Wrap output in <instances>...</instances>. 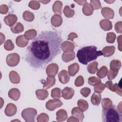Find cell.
Segmentation results:
<instances>
[{
    "mask_svg": "<svg viewBox=\"0 0 122 122\" xmlns=\"http://www.w3.org/2000/svg\"><path fill=\"white\" fill-rule=\"evenodd\" d=\"M37 115V111L33 108L24 109L21 112V116L26 122H34V118Z\"/></svg>",
    "mask_w": 122,
    "mask_h": 122,
    "instance_id": "4",
    "label": "cell"
},
{
    "mask_svg": "<svg viewBox=\"0 0 122 122\" xmlns=\"http://www.w3.org/2000/svg\"><path fill=\"white\" fill-rule=\"evenodd\" d=\"M101 55H102V52L97 51V47L94 46L82 47L78 51L76 55L79 61L83 65H87L88 62L95 60Z\"/></svg>",
    "mask_w": 122,
    "mask_h": 122,
    "instance_id": "2",
    "label": "cell"
},
{
    "mask_svg": "<svg viewBox=\"0 0 122 122\" xmlns=\"http://www.w3.org/2000/svg\"><path fill=\"white\" fill-rule=\"evenodd\" d=\"M51 22L52 25L55 27L60 26L62 22V20L60 15L56 14L53 15L51 19Z\"/></svg>",
    "mask_w": 122,
    "mask_h": 122,
    "instance_id": "18",
    "label": "cell"
},
{
    "mask_svg": "<svg viewBox=\"0 0 122 122\" xmlns=\"http://www.w3.org/2000/svg\"><path fill=\"white\" fill-rule=\"evenodd\" d=\"M10 30L13 33H19L23 31L24 27L20 22H17L14 26L10 27Z\"/></svg>",
    "mask_w": 122,
    "mask_h": 122,
    "instance_id": "28",
    "label": "cell"
},
{
    "mask_svg": "<svg viewBox=\"0 0 122 122\" xmlns=\"http://www.w3.org/2000/svg\"><path fill=\"white\" fill-rule=\"evenodd\" d=\"M17 17L14 14H9L5 17L4 21L6 25L12 27L17 20Z\"/></svg>",
    "mask_w": 122,
    "mask_h": 122,
    "instance_id": "10",
    "label": "cell"
},
{
    "mask_svg": "<svg viewBox=\"0 0 122 122\" xmlns=\"http://www.w3.org/2000/svg\"><path fill=\"white\" fill-rule=\"evenodd\" d=\"M115 48L113 46H107L102 49V55L104 57H109L113 55L114 52Z\"/></svg>",
    "mask_w": 122,
    "mask_h": 122,
    "instance_id": "16",
    "label": "cell"
},
{
    "mask_svg": "<svg viewBox=\"0 0 122 122\" xmlns=\"http://www.w3.org/2000/svg\"><path fill=\"white\" fill-rule=\"evenodd\" d=\"M79 66L77 63H74L68 67L69 73L71 76H74L79 71Z\"/></svg>",
    "mask_w": 122,
    "mask_h": 122,
    "instance_id": "17",
    "label": "cell"
},
{
    "mask_svg": "<svg viewBox=\"0 0 122 122\" xmlns=\"http://www.w3.org/2000/svg\"><path fill=\"white\" fill-rule=\"evenodd\" d=\"M9 77L10 81L13 83H18L20 82V76L15 71H12L10 72Z\"/></svg>",
    "mask_w": 122,
    "mask_h": 122,
    "instance_id": "26",
    "label": "cell"
},
{
    "mask_svg": "<svg viewBox=\"0 0 122 122\" xmlns=\"http://www.w3.org/2000/svg\"><path fill=\"white\" fill-rule=\"evenodd\" d=\"M8 11V7L6 5H1L0 6V12L1 14H6Z\"/></svg>",
    "mask_w": 122,
    "mask_h": 122,
    "instance_id": "48",
    "label": "cell"
},
{
    "mask_svg": "<svg viewBox=\"0 0 122 122\" xmlns=\"http://www.w3.org/2000/svg\"><path fill=\"white\" fill-rule=\"evenodd\" d=\"M55 83V79L54 76L48 75L47 78L46 82L43 85V88L46 89H48L54 85Z\"/></svg>",
    "mask_w": 122,
    "mask_h": 122,
    "instance_id": "20",
    "label": "cell"
},
{
    "mask_svg": "<svg viewBox=\"0 0 122 122\" xmlns=\"http://www.w3.org/2000/svg\"><path fill=\"white\" fill-rule=\"evenodd\" d=\"M20 61V56L16 53L9 54L6 57V62L10 66L13 67L16 66Z\"/></svg>",
    "mask_w": 122,
    "mask_h": 122,
    "instance_id": "5",
    "label": "cell"
},
{
    "mask_svg": "<svg viewBox=\"0 0 122 122\" xmlns=\"http://www.w3.org/2000/svg\"><path fill=\"white\" fill-rule=\"evenodd\" d=\"M58 66L55 63L49 65L46 68V73L48 75L55 76L58 71Z\"/></svg>",
    "mask_w": 122,
    "mask_h": 122,
    "instance_id": "9",
    "label": "cell"
},
{
    "mask_svg": "<svg viewBox=\"0 0 122 122\" xmlns=\"http://www.w3.org/2000/svg\"><path fill=\"white\" fill-rule=\"evenodd\" d=\"M37 97L41 100H43L48 96V92L45 90H37L36 91Z\"/></svg>",
    "mask_w": 122,
    "mask_h": 122,
    "instance_id": "30",
    "label": "cell"
},
{
    "mask_svg": "<svg viewBox=\"0 0 122 122\" xmlns=\"http://www.w3.org/2000/svg\"><path fill=\"white\" fill-rule=\"evenodd\" d=\"M61 89L58 88H55L52 89L51 93V97L54 99H58L61 98Z\"/></svg>",
    "mask_w": 122,
    "mask_h": 122,
    "instance_id": "36",
    "label": "cell"
},
{
    "mask_svg": "<svg viewBox=\"0 0 122 122\" xmlns=\"http://www.w3.org/2000/svg\"><path fill=\"white\" fill-rule=\"evenodd\" d=\"M101 28L104 30H109L112 28V22L107 20H102L100 22Z\"/></svg>",
    "mask_w": 122,
    "mask_h": 122,
    "instance_id": "25",
    "label": "cell"
},
{
    "mask_svg": "<svg viewBox=\"0 0 122 122\" xmlns=\"http://www.w3.org/2000/svg\"><path fill=\"white\" fill-rule=\"evenodd\" d=\"M23 17L25 20L28 21H32L34 18L33 14L30 12L29 11H24L23 14Z\"/></svg>",
    "mask_w": 122,
    "mask_h": 122,
    "instance_id": "35",
    "label": "cell"
},
{
    "mask_svg": "<svg viewBox=\"0 0 122 122\" xmlns=\"http://www.w3.org/2000/svg\"><path fill=\"white\" fill-rule=\"evenodd\" d=\"M102 105L103 109L108 108L112 105V102L109 98H104L102 101Z\"/></svg>",
    "mask_w": 122,
    "mask_h": 122,
    "instance_id": "39",
    "label": "cell"
},
{
    "mask_svg": "<svg viewBox=\"0 0 122 122\" xmlns=\"http://www.w3.org/2000/svg\"><path fill=\"white\" fill-rule=\"evenodd\" d=\"M84 83V80L82 76L79 75L75 81V85L77 87L82 86Z\"/></svg>",
    "mask_w": 122,
    "mask_h": 122,
    "instance_id": "44",
    "label": "cell"
},
{
    "mask_svg": "<svg viewBox=\"0 0 122 122\" xmlns=\"http://www.w3.org/2000/svg\"><path fill=\"white\" fill-rule=\"evenodd\" d=\"M57 121H63L66 119L67 118V114L65 110L61 109L56 112Z\"/></svg>",
    "mask_w": 122,
    "mask_h": 122,
    "instance_id": "24",
    "label": "cell"
},
{
    "mask_svg": "<svg viewBox=\"0 0 122 122\" xmlns=\"http://www.w3.org/2000/svg\"><path fill=\"white\" fill-rule=\"evenodd\" d=\"M91 101L92 104L98 105L101 101V95L100 93L94 92L91 97Z\"/></svg>",
    "mask_w": 122,
    "mask_h": 122,
    "instance_id": "22",
    "label": "cell"
},
{
    "mask_svg": "<svg viewBox=\"0 0 122 122\" xmlns=\"http://www.w3.org/2000/svg\"><path fill=\"white\" fill-rule=\"evenodd\" d=\"M62 3L60 1H56L53 5L52 10L55 13H59L61 14V9Z\"/></svg>",
    "mask_w": 122,
    "mask_h": 122,
    "instance_id": "27",
    "label": "cell"
},
{
    "mask_svg": "<svg viewBox=\"0 0 122 122\" xmlns=\"http://www.w3.org/2000/svg\"><path fill=\"white\" fill-rule=\"evenodd\" d=\"M60 81L62 84L67 83L70 80V76L68 72L66 70H62L58 74Z\"/></svg>",
    "mask_w": 122,
    "mask_h": 122,
    "instance_id": "8",
    "label": "cell"
},
{
    "mask_svg": "<svg viewBox=\"0 0 122 122\" xmlns=\"http://www.w3.org/2000/svg\"><path fill=\"white\" fill-rule=\"evenodd\" d=\"M28 41L27 40L23 35H20L17 37L16 39V44L19 47H24L28 43Z\"/></svg>",
    "mask_w": 122,
    "mask_h": 122,
    "instance_id": "21",
    "label": "cell"
},
{
    "mask_svg": "<svg viewBox=\"0 0 122 122\" xmlns=\"http://www.w3.org/2000/svg\"><path fill=\"white\" fill-rule=\"evenodd\" d=\"M105 85L101 82L100 83L94 86V90L96 92L101 93L103 91V90L105 89Z\"/></svg>",
    "mask_w": 122,
    "mask_h": 122,
    "instance_id": "41",
    "label": "cell"
},
{
    "mask_svg": "<svg viewBox=\"0 0 122 122\" xmlns=\"http://www.w3.org/2000/svg\"><path fill=\"white\" fill-rule=\"evenodd\" d=\"M0 37H1V42H0V44H2L3 42V41L5 40V36L4 35H3V34L1 32L0 33Z\"/></svg>",
    "mask_w": 122,
    "mask_h": 122,
    "instance_id": "51",
    "label": "cell"
},
{
    "mask_svg": "<svg viewBox=\"0 0 122 122\" xmlns=\"http://www.w3.org/2000/svg\"><path fill=\"white\" fill-rule=\"evenodd\" d=\"M9 97L14 101H17L19 99L20 96V92L16 88H13L10 90L8 93Z\"/></svg>",
    "mask_w": 122,
    "mask_h": 122,
    "instance_id": "15",
    "label": "cell"
},
{
    "mask_svg": "<svg viewBox=\"0 0 122 122\" xmlns=\"http://www.w3.org/2000/svg\"><path fill=\"white\" fill-rule=\"evenodd\" d=\"M121 67V62L120 61L116 60H113L110 63L111 70L118 71L119 70Z\"/></svg>",
    "mask_w": 122,
    "mask_h": 122,
    "instance_id": "29",
    "label": "cell"
},
{
    "mask_svg": "<svg viewBox=\"0 0 122 122\" xmlns=\"http://www.w3.org/2000/svg\"><path fill=\"white\" fill-rule=\"evenodd\" d=\"M116 35L113 32H109L107 34L106 41L108 42L112 43L114 41Z\"/></svg>",
    "mask_w": 122,
    "mask_h": 122,
    "instance_id": "42",
    "label": "cell"
},
{
    "mask_svg": "<svg viewBox=\"0 0 122 122\" xmlns=\"http://www.w3.org/2000/svg\"><path fill=\"white\" fill-rule=\"evenodd\" d=\"M62 105V103L60 100L55 99L54 100H50L46 102V107L48 110L52 111L56 108L60 107Z\"/></svg>",
    "mask_w": 122,
    "mask_h": 122,
    "instance_id": "6",
    "label": "cell"
},
{
    "mask_svg": "<svg viewBox=\"0 0 122 122\" xmlns=\"http://www.w3.org/2000/svg\"><path fill=\"white\" fill-rule=\"evenodd\" d=\"M4 47L5 49L7 51H11L13 49L14 46L12 41L10 40H8L5 42Z\"/></svg>",
    "mask_w": 122,
    "mask_h": 122,
    "instance_id": "40",
    "label": "cell"
},
{
    "mask_svg": "<svg viewBox=\"0 0 122 122\" xmlns=\"http://www.w3.org/2000/svg\"><path fill=\"white\" fill-rule=\"evenodd\" d=\"M61 41L60 35L56 31L41 32L27 48L26 61L34 69L43 68L60 53Z\"/></svg>",
    "mask_w": 122,
    "mask_h": 122,
    "instance_id": "1",
    "label": "cell"
},
{
    "mask_svg": "<svg viewBox=\"0 0 122 122\" xmlns=\"http://www.w3.org/2000/svg\"><path fill=\"white\" fill-rule=\"evenodd\" d=\"M63 12L65 15L69 18L72 17L74 14V10H71L68 6H66L63 10Z\"/></svg>",
    "mask_w": 122,
    "mask_h": 122,
    "instance_id": "37",
    "label": "cell"
},
{
    "mask_svg": "<svg viewBox=\"0 0 122 122\" xmlns=\"http://www.w3.org/2000/svg\"><path fill=\"white\" fill-rule=\"evenodd\" d=\"M75 58V53L73 51L70 52H64L62 55V59L65 62H68L72 60Z\"/></svg>",
    "mask_w": 122,
    "mask_h": 122,
    "instance_id": "23",
    "label": "cell"
},
{
    "mask_svg": "<svg viewBox=\"0 0 122 122\" xmlns=\"http://www.w3.org/2000/svg\"><path fill=\"white\" fill-rule=\"evenodd\" d=\"M77 37H78V36L76 33H75L74 32H71L69 34V35L68 36V40H70L73 41V39H74L75 38H77Z\"/></svg>",
    "mask_w": 122,
    "mask_h": 122,
    "instance_id": "49",
    "label": "cell"
},
{
    "mask_svg": "<svg viewBox=\"0 0 122 122\" xmlns=\"http://www.w3.org/2000/svg\"><path fill=\"white\" fill-rule=\"evenodd\" d=\"M101 81L99 78L96 77H91L88 79V83L90 85L92 86H95L98 83H100Z\"/></svg>",
    "mask_w": 122,
    "mask_h": 122,
    "instance_id": "38",
    "label": "cell"
},
{
    "mask_svg": "<svg viewBox=\"0 0 122 122\" xmlns=\"http://www.w3.org/2000/svg\"><path fill=\"white\" fill-rule=\"evenodd\" d=\"M50 1V0H49V1H43V0H40V2H41V3H43V4H47L48 3V2H49Z\"/></svg>",
    "mask_w": 122,
    "mask_h": 122,
    "instance_id": "52",
    "label": "cell"
},
{
    "mask_svg": "<svg viewBox=\"0 0 122 122\" xmlns=\"http://www.w3.org/2000/svg\"><path fill=\"white\" fill-rule=\"evenodd\" d=\"M102 121L104 122H121L122 114L115 105L102 110Z\"/></svg>",
    "mask_w": 122,
    "mask_h": 122,
    "instance_id": "3",
    "label": "cell"
},
{
    "mask_svg": "<svg viewBox=\"0 0 122 122\" xmlns=\"http://www.w3.org/2000/svg\"><path fill=\"white\" fill-rule=\"evenodd\" d=\"M114 1V0H113V1H107H107H106V0H105V2H107V3H110H110H111L113 2Z\"/></svg>",
    "mask_w": 122,
    "mask_h": 122,
    "instance_id": "53",
    "label": "cell"
},
{
    "mask_svg": "<svg viewBox=\"0 0 122 122\" xmlns=\"http://www.w3.org/2000/svg\"><path fill=\"white\" fill-rule=\"evenodd\" d=\"M37 34V32L35 30L31 29L26 31L24 34V37L26 40H30L34 38Z\"/></svg>",
    "mask_w": 122,
    "mask_h": 122,
    "instance_id": "33",
    "label": "cell"
},
{
    "mask_svg": "<svg viewBox=\"0 0 122 122\" xmlns=\"http://www.w3.org/2000/svg\"><path fill=\"white\" fill-rule=\"evenodd\" d=\"M98 62L94 61L89 64L87 67V71L90 73L94 74L98 70Z\"/></svg>",
    "mask_w": 122,
    "mask_h": 122,
    "instance_id": "31",
    "label": "cell"
},
{
    "mask_svg": "<svg viewBox=\"0 0 122 122\" xmlns=\"http://www.w3.org/2000/svg\"><path fill=\"white\" fill-rule=\"evenodd\" d=\"M108 72V69L106 66H102L98 71L97 73V75L100 78H104Z\"/></svg>",
    "mask_w": 122,
    "mask_h": 122,
    "instance_id": "34",
    "label": "cell"
},
{
    "mask_svg": "<svg viewBox=\"0 0 122 122\" xmlns=\"http://www.w3.org/2000/svg\"><path fill=\"white\" fill-rule=\"evenodd\" d=\"M61 47L64 52H71L73 51L75 46L71 42L66 41L61 44Z\"/></svg>",
    "mask_w": 122,
    "mask_h": 122,
    "instance_id": "14",
    "label": "cell"
},
{
    "mask_svg": "<svg viewBox=\"0 0 122 122\" xmlns=\"http://www.w3.org/2000/svg\"><path fill=\"white\" fill-rule=\"evenodd\" d=\"M91 5L94 10H97L102 8L101 2L99 0H91Z\"/></svg>",
    "mask_w": 122,
    "mask_h": 122,
    "instance_id": "45",
    "label": "cell"
},
{
    "mask_svg": "<svg viewBox=\"0 0 122 122\" xmlns=\"http://www.w3.org/2000/svg\"><path fill=\"white\" fill-rule=\"evenodd\" d=\"M93 8L92 5L89 3H85L82 8L83 13L86 16H90L92 14Z\"/></svg>",
    "mask_w": 122,
    "mask_h": 122,
    "instance_id": "19",
    "label": "cell"
},
{
    "mask_svg": "<svg viewBox=\"0 0 122 122\" xmlns=\"http://www.w3.org/2000/svg\"><path fill=\"white\" fill-rule=\"evenodd\" d=\"M72 115L77 117L79 121H82L84 118L83 111H82L79 107H74L71 111Z\"/></svg>",
    "mask_w": 122,
    "mask_h": 122,
    "instance_id": "13",
    "label": "cell"
},
{
    "mask_svg": "<svg viewBox=\"0 0 122 122\" xmlns=\"http://www.w3.org/2000/svg\"><path fill=\"white\" fill-rule=\"evenodd\" d=\"M74 93V90L70 87H66L62 91V96L66 100L71 99L73 97Z\"/></svg>",
    "mask_w": 122,
    "mask_h": 122,
    "instance_id": "7",
    "label": "cell"
},
{
    "mask_svg": "<svg viewBox=\"0 0 122 122\" xmlns=\"http://www.w3.org/2000/svg\"><path fill=\"white\" fill-rule=\"evenodd\" d=\"M75 2H77L78 3V4L79 5H83V4H84L85 3L87 2V1L86 0H80V1H77V0H74Z\"/></svg>",
    "mask_w": 122,
    "mask_h": 122,
    "instance_id": "50",
    "label": "cell"
},
{
    "mask_svg": "<svg viewBox=\"0 0 122 122\" xmlns=\"http://www.w3.org/2000/svg\"><path fill=\"white\" fill-rule=\"evenodd\" d=\"M102 14L103 16L107 19H112L114 16V12L113 10L108 7H104L102 9Z\"/></svg>",
    "mask_w": 122,
    "mask_h": 122,
    "instance_id": "12",
    "label": "cell"
},
{
    "mask_svg": "<svg viewBox=\"0 0 122 122\" xmlns=\"http://www.w3.org/2000/svg\"><path fill=\"white\" fill-rule=\"evenodd\" d=\"M17 112V108L15 105L12 103H9L7 104L5 110V113L7 116H11L14 115Z\"/></svg>",
    "mask_w": 122,
    "mask_h": 122,
    "instance_id": "11",
    "label": "cell"
},
{
    "mask_svg": "<svg viewBox=\"0 0 122 122\" xmlns=\"http://www.w3.org/2000/svg\"><path fill=\"white\" fill-rule=\"evenodd\" d=\"M77 104L79 108L83 112L86 111L88 108V103L87 101L85 100L82 99L78 100Z\"/></svg>",
    "mask_w": 122,
    "mask_h": 122,
    "instance_id": "32",
    "label": "cell"
},
{
    "mask_svg": "<svg viewBox=\"0 0 122 122\" xmlns=\"http://www.w3.org/2000/svg\"><path fill=\"white\" fill-rule=\"evenodd\" d=\"M29 6L32 9L37 10L39 9L40 7V4L39 1L37 0H32L29 2Z\"/></svg>",
    "mask_w": 122,
    "mask_h": 122,
    "instance_id": "43",
    "label": "cell"
},
{
    "mask_svg": "<svg viewBox=\"0 0 122 122\" xmlns=\"http://www.w3.org/2000/svg\"><path fill=\"white\" fill-rule=\"evenodd\" d=\"M118 71H114L110 69L108 74V79L110 80H111L114 79L117 76V75L118 74Z\"/></svg>",
    "mask_w": 122,
    "mask_h": 122,
    "instance_id": "47",
    "label": "cell"
},
{
    "mask_svg": "<svg viewBox=\"0 0 122 122\" xmlns=\"http://www.w3.org/2000/svg\"><path fill=\"white\" fill-rule=\"evenodd\" d=\"M80 92L83 96L84 97H87L91 92V89L85 87L81 89Z\"/></svg>",
    "mask_w": 122,
    "mask_h": 122,
    "instance_id": "46",
    "label": "cell"
}]
</instances>
